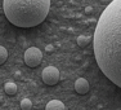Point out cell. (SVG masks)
Listing matches in <instances>:
<instances>
[{
  "instance_id": "8",
  "label": "cell",
  "mask_w": 121,
  "mask_h": 110,
  "mask_svg": "<svg viewBox=\"0 0 121 110\" xmlns=\"http://www.w3.org/2000/svg\"><path fill=\"white\" fill-rule=\"evenodd\" d=\"M91 42V38L90 36H86V35H80L77 38V45L80 47H86L89 45V43Z\"/></svg>"
},
{
  "instance_id": "10",
  "label": "cell",
  "mask_w": 121,
  "mask_h": 110,
  "mask_svg": "<svg viewBox=\"0 0 121 110\" xmlns=\"http://www.w3.org/2000/svg\"><path fill=\"white\" fill-rule=\"evenodd\" d=\"M7 58H8V51L4 47L0 45V65H3V63L7 61Z\"/></svg>"
},
{
  "instance_id": "6",
  "label": "cell",
  "mask_w": 121,
  "mask_h": 110,
  "mask_svg": "<svg viewBox=\"0 0 121 110\" xmlns=\"http://www.w3.org/2000/svg\"><path fill=\"white\" fill-rule=\"evenodd\" d=\"M45 110H66L65 104L59 100H50L45 106Z\"/></svg>"
},
{
  "instance_id": "12",
  "label": "cell",
  "mask_w": 121,
  "mask_h": 110,
  "mask_svg": "<svg viewBox=\"0 0 121 110\" xmlns=\"http://www.w3.org/2000/svg\"><path fill=\"white\" fill-rule=\"evenodd\" d=\"M45 49H47V52H49V53H50V52L53 51V45H47V47H45Z\"/></svg>"
},
{
  "instance_id": "5",
  "label": "cell",
  "mask_w": 121,
  "mask_h": 110,
  "mask_svg": "<svg viewBox=\"0 0 121 110\" xmlns=\"http://www.w3.org/2000/svg\"><path fill=\"white\" fill-rule=\"evenodd\" d=\"M90 89V86H89V82L84 78H79V79L75 82V91L79 95H85L89 92Z\"/></svg>"
},
{
  "instance_id": "11",
  "label": "cell",
  "mask_w": 121,
  "mask_h": 110,
  "mask_svg": "<svg viewBox=\"0 0 121 110\" xmlns=\"http://www.w3.org/2000/svg\"><path fill=\"white\" fill-rule=\"evenodd\" d=\"M91 10H93V8H91V7H86V8H85V13H86V14L91 13Z\"/></svg>"
},
{
  "instance_id": "7",
  "label": "cell",
  "mask_w": 121,
  "mask_h": 110,
  "mask_svg": "<svg viewBox=\"0 0 121 110\" xmlns=\"http://www.w3.org/2000/svg\"><path fill=\"white\" fill-rule=\"evenodd\" d=\"M4 91L7 95H9V96H13V95L17 93V86L16 83L13 82H7L4 84Z\"/></svg>"
},
{
  "instance_id": "3",
  "label": "cell",
  "mask_w": 121,
  "mask_h": 110,
  "mask_svg": "<svg viewBox=\"0 0 121 110\" xmlns=\"http://www.w3.org/2000/svg\"><path fill=\"white\" fill-rule=\"evenodd\" d=\"M43 60V53L39 48L36 47H30L26 49L25 52V63L30 67H36L41 63Z\"/></svg>"
},
{
  "instance_id": "4",
  "label": "cell",
  "mask_w": 121,
  "mask_h": 110,
  "mask_svg": "<svg viewBox=\"0 0 121 110\" xmlns=\"http://www.w3.org/2000/svg\"><path fill=\"white\" fill-rule=\"evenodd\" d=\"M41 78H43V82L48 86H56L57 83L59 82V78H60V74H59V70L54 66H48L43 70V74H41Z\"/></svg>"
},
{
  "instance_id": "9",
  "label": "cell",
  "mask_w": 121,
  "mask_h": 110,
  "mask_svg": "<svg viewBox=\"0 0 121 110\" xmlns=\"http://www.w3.org/2000/svg\"><path fill=\"white\" fill-rule=\"evenodd\" d=\"M19 105H21L22 110H31V109H32V102H31L30 98H23Z\"/></svg>"
},
{
  "instance_id": "2",
  "label": "cell",
  "mask_w": 121,
  "mask_h": 110,
  "mask_svg": "<svg viewBox=\"0 0 121 110\" xmlns=\"http://www.w3.org/2000/svg\"><path fill=\"white\" fill-rule=\"evenodd\" d=\"M3 9L7 19L17 27H35L47 18L50 0H4Z\"/></svg>"
},
{
  "instance_id": "1",
  "label": "cell",
  "mask_w": 121,
  "mask_h": 110,
  "mask_svg": "<svg viewBox=\"0 0 121 110\" xmlns=\"http://www.w3.org/2000/svg\"><path fill=\"white\" fill-rule=\"evenodd\" d=\"M94 56L104 77L121 88V0L102 12L93 38Z\"/></svg>"
}]
</instances>
